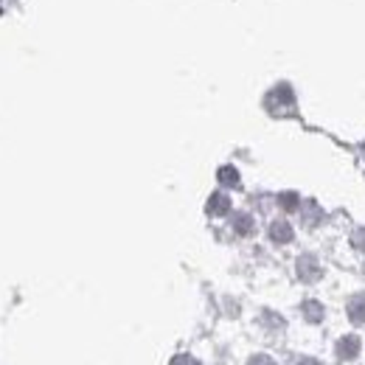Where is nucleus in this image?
<instances>
[{
    "mask_svg": "<svg viewBox=\"0 0 365 365\" xmlns=\"http://www.w3.org/2000/svg\"><path fill=\"white\" fill-rule=\"evenodd\" d=\"M357 354H360V340L357 337H343L337 343V357L340 360H354Z\"/></svg>",
    "mask_w": 365,
    "mask_h": 365,
    "instance_id": "nucleus-1",
    "label": "nucleus"
},
{
    "mask_svg": "<svg viewBox=\"0 0 365 365\" xmlns=\"http://www.w3.org/2000/svg\"><path fill=\"white\" fill-rule=\"evenodd\" d=\"M298 275H301V278H307V281L320 278L318 262H315L312 256H301V262H298Z\"/></svg>",
    "mask_w": 365,
    "mask_h": 365,
    "instance_id": "nucleus-2",
    "label": "nucleus"
},
{
    "mask_svg": "<svg viewBox=\"0 0 365 365\" xmlns=\"http://www.w3.org/2000/svg\"><path fill=\"white\" fill-rule=\"evenodd\" d=\"M349 318L351 323H365V295H354L349 301Z\"/></svg>",
    "mask_w": 365,
    "mask_h": 365,
    "instance_id": "nucleus-3",
    "label": "nucleus"
},
{
    "mask_svg": "<svg viewBox=\"0 0 365 365\" xmlns=\"http://www.w3.org/2000/svg\"><path fill=\"white\" fill-rule=\"evenodd\" d=\"M228 211H230V200L225 194H214V197L208 200V214L222 217V214H228Z\"/></svg>",
    "mask_w": 365,
    "mask_h": 365,
    "instance_id": "nucleus-4",
    "label": "nucleus"
},
{
    "mask_svg": "<svg viewBox=\"0 0 365 365\" xmlns=\"http://www.w3.org/2000/svg\"><path fill=\"white\" fill-rule=\"evenodd\" d=\"M270 236H273L275 242H289V239H292V228H289L287 222H273Z\"/></svg>",
    "mask_w": 365,
    "mask_h": 365,
    "instance_id": "nucleus-5",
    "label": "nucleus"
},
{
    "mask_svg": "<svg viewBox=\"0 0 365 365\" xmlns=\"http://www.w3.org/2000/svg\"><path fill=\"white\" fill-rule=\"evenodd\" d=\"M217 178H220V182H222V185H239V172H236L233 166H222Z\"/></svg>",
    "mask_w": 365,
    "mask_h": 365,
    "instance_id": "nucleus-6",
    "label": "nucleus"
},
{
    "mask_svg": "<svg viewBox=\"0 0 365 365\" xmlns=\"http://www.w3.org/2000/svg\"><path fill=\"white\" fill-rule=\"evenodd\" d=\"M233 228H236V233H242V236H247V233L253 230V220H250L247 214H239V217L233 220Z\"/></svg>",
    "mask_w": 365,
    "mask_h": 365,
    "instance_id": "nucleus-7",
    "label": "nucleus"
},
{
    "mask_svg": "<svg viewBox=\"0 0 365 365\" xmlns=\"http://www.w3.org/2000/svg\"><path fill=\"white\" fill-rule=\"evenodd\" d=\"M304 315H307V320L318 323V320L323 318V307H320L318 301H309V304H304Z\"/></svg>",
    "mask_w": 365,
    "mask_h": 365,
    "instance_id": "nucleus-8",
    "label": "nucleus"
},
{
    "mask_svg": "<svg viewBox=\"0 0 365 365\" xmlns=\"http://www.w3.org/2000/svg\"><path fill=\"white\" fill-rule=\"evenodd\" d=\"M281 205H284L287 211H295V208H298V197H295V194H281Z\"/></svg>",
    "mask_w": 365,
    "mask_h": 365,
    "instance_id": "nucleus-9",
    "label": "nucleus"
},
{
    "mask_svg": "<svg viewBox=\"0 0 365 365\" xmlns=\"http://www.w3.org/2000/svg\"><path fill=\"white\" fill-rule=\"evenodd\" d=\"M169 365H197V360H194V357H188V354H178Z\"/></svg>",
    "mask_w": 365,
    "mask_h": 365,
    "instance_id": "nucleus-10",
    "label": "nucleus"
},
{
    "mask_svg": "<svg viewBox=\"0 0 365 365\" xmlns=\"http://www.w3.org/2000/svg\"><path fill=\"white\" fill-rule=\"evenodd\" d=\"M250 365H275L267 354H256V357H250Z\"/></svg>",
    "mask_w": 365,
    "mask_h": 365,
    "instance_id": "nucleus-11",
    "label": "nucleus"
},
{
    "mask_svg": "<svg viewBox=\"0 0 365 365\" xmlns=\"http://www.w3.org/2000/svg\"><path fill=\"white\" fill-rule=\"evenodd\" d=\"M354 245H357L360 250H365V230H360V233L354 236Z\"/></svg>",
    "mask_w": 365,
    "mask_h": 365,
    "instance_id": "nucleus-12",
    "label": "nucleus"
},
{
    "mask_svg": "<svg viewBox=\"0 0 365 365\" xmlns=\"http://www.w3.org/2000/svg\"><path fill=\"white\" fill-rule=\"evenodd\" d=\"M298 365H320L318 360H312V357H307V360H301Z\"/></svg>",
    "mask_w": 365,
    "mask_h": 365,
    "instance_id": "nucleus-13",
    "label": "nucleus"
}]
</instances>
